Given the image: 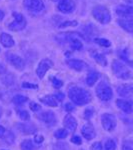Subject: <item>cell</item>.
I'll return each mask as SVG.
<instances>
[{
	"label": "cell",
	"mask_w": 133,
	"mask_h": 150,
	"mask_svg": "<svg viewBox=\"0 0 133 150\" xmlns=\"http://www.w3.org/2000/svg\"><path fill=\"white\" fill-rule=\"evenodd\" d=\"M4 141L7 142L8 144H12L13 143V141H14V135H13V133L10 132V131H7L5 133V135H4Z\"/></svg>",
	"instance_id": "obj_33"
},
{
	"label": "cell",
	"mask_w": 133,
	"mask_h": 150,
	"mask_svg": "<svg viewBox=\"0 0 133 150\" xmlns=\"http://www.w3.org/2000/svg\"><path fill=\"white\" fill-rule=\"evenodd\" d=\"M28 100V98L26 96H23V95H15L13 97V102L17 105H22Z\"/></svg>",
	"instance_id": "obj_27"
},
{
	"label": "cell",
	"mask_w": 133,
	"mask_h": 150,
	"mask_svg": "<svg viewBox=\"0 0 133 150\" xmlns=\"http://www.w3.org/2000/svg\"><path fill=\"white\" fill-rule=\"evenodd\" d=\"M95 43H97L100 46H103V47H110L111 46V42L109 40L107 39H104V38H95L94 39Z\"/></svg>",
	"instance_id": "obj_28"
},
{
	"label": "cell",
	"mask_w": 133,
	"mask_h": 150,
	"mask_svg": "<svg viewBox=\"0 0 133 150\" xmlns=\"http://www.w3.org/2000/svg\"><path fill=\"white\" fill-rule=\"evenodd\" d=\"M6 58L12 66L16 67V68L19 69V70L23 69L24 66H25V62H24V60L20 56H18V55L13 54V53H6Z\"/></svg>",
	"instance_id": "obj_10"
},
{
	"label": "cell",
	"mask_w": 133,
	"mask_h": 150,
	"mask_svg": "<svg viewBox=\"0 0 133 150\" xmlns=\"http://www.w3.org/2000/svg\"><path fill=\"white\" fill-rule=\"evenodd\" d=\"M99 78V73L97 72H90L86 77V84L88 86H93Z\"/></svg>",
	"instance_id": "obj_23"
},
{
	"label": "cell",
	"mask_w": 133,
	"mask_h": 150,
	"mask_svg": "<svg viewBox=\"0 0 133 150\" xmlns=\"http://www.w3.org/2000/svg\"><path fill=\"white\" fill-rule=\"evenodd\" d=\"M69 43L73 50H81L83 48V44L77 37H71L69 40Z\"/></svg>",
	"instance_id": "obj_24"
},
{
	"label": "cell",
	"mask_w": 133,
	"mask_h": 150,
	"mask_svg": "<svg viewBox=\"0 0 133 150\" xmlns=\"http://www.w3.org/2000/svg\"><path fill=\"white\" fill-rule=\"evenodd\" d=\"M52 85L56 89H59L63 86V81L59 80V79H57V78H53L52 79Z\"/></svg>",
	"instance_id": "obj_34"
},
{
	"label": "cell",
	"mask_w": 133,
	"mask_h": 150,
	"mask_svg": "<svg viewBox=\"0 0 133 150\" xmlns=\"http://www.w3.org/2000/svg\"><path fill=\"white\" fill-rule=\"evenodd\" d=\"M116 105L118 108H120L123 112L125 113H131L133 111V101L125 100V99H117L116 100Z\"/></svg>",
	"instance_id": "obj_14"
},
{
	"label": "cell",
	"mask_w": 133,
	"mask_h": 150,
	"mask_svg": "<svg viewBox=\"0 0 133 150\" xmlns=\"http://www.w3.org/2000/svg\"><path fill=\"white\" fill-rule=\"evenodd\" d=\"M122 150H133V140H125L122 144Z\"/></svg>",
	"instance_id": "obj_31"
},
{
	"label": "cell",
	"mask_w": 133,
	"mask_h": 150,
	"mask_svg": "<svg viewBox=\"0 0 133 150\" xmlns=\"http://www.w3.org/2000/svg\"><path fill=\"white\" fill-rule=\"evenodd\" d=\"M71 142H72V143H74V144H76V145H81L82 144L81 138L79 136H76V135L71 138Z\"/></svg>",
	"instance_id": "obj_36"
},
{
	"label": "cell",
	"mask_w": 133,
	"mask_h": 150,
	"mask_svg": "<svg viewBox=\"0 0 133 150\" xmlns=\"http://www.w3.org/2000/svg\"><path fill=\"white\" fill-rule=\"evenodd\" d=\"M18 129L24 134H33L37 130V128L31 123H20L18 124Z\"/></svg>",
	"instance_id": "obj_18"
},
{
	"label": "cell",
	"mask_w": 133,
	"mask_h": 150,
	"mask_svg": "<svg viewBox=\"0 0 133 150\" xmlns=\"http://www.w3.org/2000/svg\"><path fill=\"white\" fill-rule=\"evenodd\" d=\"M81 132H82V135L84 136V138H86L87 140H91L95 137L96 133H95V130L92 125L90 124H85L81 129Z\"/></svg>",
	"instance_id": "obj_16"
},
{
	"label": "cell",
	"mask_w": 133,
	"mask_h": 150,
	"mask_svg": "<svg viewBox=\"0 0 133 150\" xmlns=\"http://www.w3.org/2000/svg\"><path fill=\"white\" fill-rule=\"evenodd\" d=\"M65 110L68 111V112H71V111L74 110V106L71 103H66L65 104Z\"/></svg>",
	"instance_id": "obj_41"
},
{
	"label": "cell",
	"mask_w": 133,
	"mask_h": 150,
	"mask_svg": "<svg viewBox=\"0 0 133 150\" xmlns=\"http://www.w3.org/2000/svg\"><path fill=\"white\" fill-rule=\"evenodd\" d=\"M93 115V109H86L85 112H84V117H85V119H90L91 116Z\"/></svg>",
	"instance_id": "obj_39"
},
{
	"label": "cell",
	"mask_w": 133,
	"mask_h": 150,
	"mask_svg": "<svg viewBox=\"0 0 133 150\" xmlns=\"http://www.w3.org/2000/svg\"><path fill=\"white\" fill-rule=\"evenodd\" d=\"M22 87H23V88H31V89H37L38 88L37 85H35V84L28 83V82H23V83H22Z\"/></svg>",
	"instance_id": "obj_35"
},
{
	"label": "cell",
	"mask_w": 133,
	"mask_h": 150,
	"mask_svg": "<svg viewBox=\"0 0 133 150\" xmlns=\"http://www.w3.org/2000/svg\"><path fill=\"white\" fill-rule=\"evenodd\" d=\"M6 133V129L3 126H0V138H3Z\"/></svg>",
	"instance_id": "obj_43"
},
{
	"label": "cell",
	"mask_w": 133,
	"mask_h": 150,
	"mask_svg": "<svg viewBox=\"0 0 133 150\" xmlns=\"http://www.w3.org/2000/svg\"><path fill=\"white\" fill-rule=\"evenodd\" d=\"M77 24L78 22L75 20H67V21H64V22H62L61 24L59 25V28H65V27H75L77 26Z\"/></svg>",
	"instance_id": "obj_29"
},
{
	"label": "cell",
	"mask_w": 133,
	"mask_h": 150,
	"mask_svg": "<svg viewBox=\"0 0 133 150\" xmlns=\"http://www.w3.org/2000/svg\"><path fill=\"white\" fill-rule=\"evenodd\" d=\"M116 123L117 122H116V118L114 115L109 114V113H104L101 116V124L106 131H113L116 127Z\"/></svg>",
	"instance_id": "obj_6"
},
{
	"label": "cell",
	"mask_w": 133,
	"mask_h": 150,
	"mask_svg": "<svg viewBox=\"0 0 133 150\" xmlns=\"http://www.w3.org/2000/svg\"><path fill=\"white\" fill-rule=\"evenodd\" d=\"M53 66V62L50 59H42L39 62L36 69V75L38 76V78L42 79L44 77V75L46 74V72Z\"/></svg>",
	"instance_id": "obj_8"
},
{
	"label": "cell",
	"mask_w": 133,
	"mask_h": 150,
	"mask_svg": "<svg viewBox=\"0 0 133 150\" xmlns=\"http://www.w3.org/2000/svg\"><path fill=\"white\" fill-rule=\"evenodd\" d=\"M54 136L56 137L57 139H64L68 136V132H67L65 129H63V128H60V129H58L55 131Z\"/></svg>",
	"instance_id": "obj_26"
},
{
	"label": "cell",
	"mask_w": 133,
	"mask_h": 150,
	"mask_svg": "<svg viewBox=\"0 0 133 150\" xmlns=\"http://www.w3.org/2000/svg\"><path fill=\"white\" fill-rule=\"evenodd\" d=\"M23 5L27 10L32 12H40L44 9L43 0H23Z\"/></svg>",
	"instance_id": "obj_7"
},
{
	"label": "cell",
	"mask_w": 133,
	"mask_h": 150,
	"mask_svg": "<svg viewBox=\"0 0 133 150\" xmlns=\"http://www.w3.org/2000/svg\"><path fill=\"white\" fill-rule=\"evenodd\" d=\"M66 63L70 68L76 70V71H83V70L87 69V67H88V65L85 62L78 59H68L66 61Z\"/></svg>",
	"instance_id": "obj_13"
},
{
	"label": "cell",
	"mask_w": 133,
	"mask_h": 150,
	"mask_svg": "<svg viewBox=\"0 0 133 150\" xmlns=\"http://www.w3.org/2000/svg\"><path fill=\"white\" fill-rule=\"evenodd\" d=\"M38 118H39L40 120H42L46 125H49V126H52V125L56 124V121H57L56 116H55L54 113L50 110L42 112L39 116H38Z\"/></svg>",
	"instance_id": "obj_12"
},
{
	"label": "cell",
	"mask_w": 133,
	"mask_h": 150,
	"mask_svg": "<svg viewBox=\"0 0 133 150\" xmlns=\"http://www.w3.org/2000/svg\"><path fill=\"white\" fill-rule=\"evenodd\" d=\"M92 15H93V17L101 24H107V23H109L111 20L110 12L105 6L99 5V6L94 7L92 10Z\"/></svg>",
	"instance_id": "obj_2"
},
{
	"label": "cell",
	"mask_w": 133,
	"mask_h": 150,
	"mask_svg": "<svg viewBox=\"0 0 133 150\" xmlns=\"http://www.w3.org/2000/svg\"><path fill=\"white\" fill-rule=\"evenodd\" d=\"M75 9V2L73 0H60L58 3V10L62 13H71Z\"/></svg>",
	"instance_id": "obj_11"
},
{
	"label": "cell",
	"mask_w": 133,
	"mask_h": 150,
	"mask_svg": "<svg viewBox=\"0 0 133 150\" xmlns=\"http://www.w3.org/2000/svg\"><path fill=\"white\" fill-rule=\"evenodd\" d=\"M4 16H5V14H4V12L2 11V10H0V21H2V20H3Z\"/></svg>",
	"instance_id": "obj_45"
},
{
	"label": "cell",
	"mask_w": 133,
	"mask_h": 150,
	"mask_svg": "<svg viewBox=\"0 0 133 150\" xmlns=\"http://www.w3.org/2000/svg\"><path fill=\"white\" fill-rule=\"evenodd\" d=\"M115 149H116V143L112 139H109L105 142L104 150H115Z\"/></svg>",
	"instance_id": "obj_30"
},
{
	"label": "cell",
	"mask_w": 133,
	"mask_h": 150,
	"mask_svg": "<svg viewBox=\"0 0 133 150\" xmlns=\"http://www.w3.org/2000/svg\"><path fill=\"white\" fill-rule=\"evenodd\" d=\"M43 140H44V137L42 136V135H36L35 138H34V141L36 142V143H42Z\"/></svg>",
	"instance_id": "obj_40"
},
{
	"label": "cell",
	"mask_w": 133,
	"mask_h": 150,
	"mask_svg": "<svg viewBox=\"0 0 133 150\" xmlns=\"http://www.w3.org/2000/svg\"><path fill=\"white\" fill-rule=\"evenodd\" d=\"M68 97L76 105H85L91 101V94L81 87L73 86L69 89Z\"/></svg>",
	"instance_id": "obj_1"
},
{
	"label": "cell",
	"mask_w": 133,
	"mask_h": 150,
	"mask_svg": "<svg viewBox=\"0 0 133 150\" xmlns=\"http://www.w3.org/2000/svg\"><path fill=\"white\" fill-rule=\"evenodd\" d=\"M17 114L19 116V118H20L21 120H23V121L29 120V118H30V116H29V113L26 110H18L17 111Z\"/></svg>",
	"instance_id": "obj_32"
},
{
	"label": "cell",
	"mask_w": 133,
	"mask_h": 150,
	"mask_svg": "<svg viewBox=\"0 0 133 150\" xmlns=\"http://www.w3.org/2000/svg\"><path fill=\"white\" fill-rule=\"evenodd\" d=\"M13 16L15 17V20H13L11 23H9L8 28L11 31H20L26 27L27 25V21L25 17L20 13H15L13 12Z\"/></svg>",
	"instance_id": "obj_5"
},
{
	"label": "cell",
	"mask_w": 133,
	"mask_h": 150,
	"mask_svg": "<svg viewBox=\"0 0 133 150\" xmlns=\"http://www.w3.org/2000/svg\"><path fill=\"white\" fill-rule=\"evenodd\" d=\"M55 97H56L57 101H62L64 99V94L61 93V92H58L55 94Z\"/></svg>",
	"instance_id": "obj_42"
},
{
	"label": "cell",
	"mask_w": 133,
	"mask_h": 150,
	"mask_svg": "<svg viewBox=\"0 0 133 150\" xmlns=\"http://www.w3.org/2000/svg\"><path fill=\"white\" fill-rule=\"evenodd\" d=\"M6 72V67L2 63H0V74H4Z\"/></svg>",
	"instance_id": "obj_44"
},
{
	"label": "cell",
	"mask_w": 133,
	"mask_h": 150,
	"mask_svg": "<svg viewBox=\"0 0 133 150\" xmlns=\"http://www.w3.org/2000/svg\"><path fill=\"white\" fill-rule=\"evenodd\" d=\"M115 12L117 15H119L120 17L123 18H133V6L130 5H121L116 6Z\"/></svg>",
	"instance_id": "obj_9"
},
{
	"label": "cell",
	"mask_w": 133,
	"mask_h": 150,
	"mask_svg": "<svg viewBox=\"0 0 133 150\" xmlns=\"http://www.w3.org/2000/svg\"><path fill=\"white\" fill-rule=\"evenodd\" d=\"M117 92L122 97H131L133 96V84L121 85L117 88Z\"/></svg>",
	"instance_id": "obj_15"
},
{
	"label": "cell",
	"mask_w": 133,
	"mask_h": 150,
	"mask_svg": "<svg viewBox=\"0 0 133 150\" xmlns=\"http://www.w3.org/2000/svg\"><path fill=\"white\" fill-rule=\"evenodd\" d=\"M1 115H2V109L0 108V117H1Z\"/></svg>",
	"instance_id": "obj_46"
},
{
	"label": "cell",
	"mask_w": 133,
	"mask_h": 150,
	"mask_svg": "<svg viewBox=\"0 0 133 150\" xmlns=\"http://www.w3.org/2000/svg\"><path fill=\"white\" fill-rule=\"evenodd\" d=\"M112 70L115 73L116 76L120 79H123V80H127V79L132 78V74L131 72L128 70V68L125 66L124 64H122L121 62L117 61H113L112 63Z\"/></svg>",
	"instance_id": "obj_3"
},
{
	"label": "cell",
	"mask_w": 133,
	"mask_h": 150,
	"mask_svg": "<svg viewBox=\"0 0 133 150\" xmlns=\"http://www.w3.org/2000/svg\"><path fill=\"white\" fill-rule=\"evenodd\" d=\"M117 22L125 31L130 32V33L133 32V19H130V18L119 19Z\"/></svg>",
	"instance_id": "obj_20"
},
{
	"label": "cell",
	"mask_w": 133,
	"mask_h": 150,
	"mask_svg": "<svg viewBox=\"0 0 133 150\" xmlns=\"http://www.w3.org/2000/svg\"><path fill=\"white\" fill-rule=\"evenodd\" d=\"M20 147H21V150H35L36 149L33 142L29 139L24 140L22 143L20 144Z\"/></svg>",
	"instance_id": "obj_25"
},
{
	"label": "cell",
	"mask_w": 133,
	"mask_h": 150,
	"mask_svg": "<svg viewBox=\"0 0 133 150\" xmlns=\"http://www.w3.org/2000/svg\"><path fill=\"white\" fill-rule=\"evenodd\" d=\"M40 105L39 104H37V103H35V102H31L30 103V109L32 110V111H39L40 110Z\"/></svg>",
	"instance_id": "obj_37"
},
{
	"label": "cell",
	"mask_w": 133,
	"mask_h": 150,
	"mask_svg": "<svg viewBox=\"0 0 133 150\" xmlns=\"http://www.w3.org/2000/svg\"><path fill=\"white\" fill-rule=\"evenodd\" d=\"M3 150H4V149H3Z\"/></svg>",
	"instance_id": "obj_48"
},
{
	"label": "cell",
	"mask_w": 133,
	"mask_h": 150,
	"mask_svg": "<svg viewBox=\"0 0 133 150\" xmlns=\"http://www.w3.org/2000/svg\"><path fill=\"white\" fill-rule=\"evenodd\" d=\"M96 95L102 101H109L113 96V92L111 87L106 82L102 81L96 87Z\"/></svg>",
	"instance_id": "obj_4"
},
{
	"label": "cell",
	"mask_w": 133,
	"mask_h": 150,
	"mask_svg": "<svg viewBox=\"0 0 133 150\" xmlns=\"http://www.w3.org/2000/svg\"><path fill=\"white\" fill-rule=\"evenodd\" d=\"M89 52H90V55L92 56L93 59L95 60L98 64L102 65V66H106V65H107V59H106V57L103 54H100V53L94 51V50H90Z\"/></svg>",
	"instance_id": "obj_21"
},
{
	"label": "cell",
	"mask_w": 133,
	"mask_h": 150,
	"mask_svg": "<svg viewBox=\"0 0 133 150\" xmlns=\"http://www.w3.org/2000/svg\"><path fill=\"white\" fill-rule=\"evenodd\" d=\"M40 101L42 103L46 104L48 106H51V107H57L58 105V101L55 95H48L45 96V97H42L40 99Z\"/></svg>",
	"instance_id": "obj_22"
},
{
	"label": "cell",
	"mask_w": 133,
	"mask_h": 150,
	"mask_svg": "<svg viewBox=\"0 0 133 150\" xmlns=\"http://www.w3.org/2000/svg\"><path fill=\"white\" fill-rule=\"evenodd\" d=\"M0 42H1L2 45L6 48L13 47L14 44H15V42H14L12 36L7 34V33H2V34L0 35Z\"/></svg>",
	"instance_id": "obj_19"
},
{
	"label": "cell",
	"mask_w": 133,
	"mask_h": 150,
	"mask_svg": "<svg viewBox=\"0 0 133 150\" xmlns=\"http://www.w3.org/2000/svg\"><path fill=\"white\" fill-rule=\"evenodd\" d=\"M91 150H102V144L100 142H95L91 145Z\"/></svg>",
	"instance_id": "obj_38"
},
{
	"label": "cell",
	"mask_w": 133,
	"mask_h": 150,
	"mask_svg": "<svg viewBox=\"0 0 133 150\" xmlns=\"http://www.w3.org/2000/svg\"><path fill=\"white\" fill-rule=\"evenodd\" d=\"M127 1H129V2H133V0H127Z\"/></svg>",
	"instance_id": "obj_47"
},
{
	"label": "cell",
	"mask_w": 133,
	"mask_h": 150,
	"mask_svg": "<svg viewBox=\"0 0 133 150\" xmlns=\"http://www.w3.org/2000/svg\"><path fill=\"white\" fill-rule=\"evenodd\" d=\"M64 125L65 127L71 132L75 131L77 128V121L72 115H66L64 118Z\"/></svg>",
	"instance_id": "obj_17"
}]
</instances>
